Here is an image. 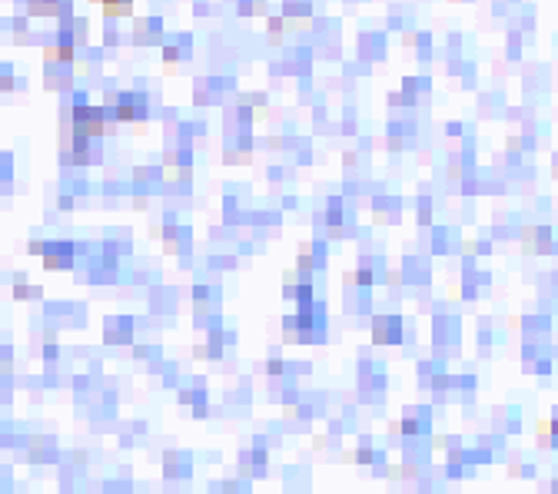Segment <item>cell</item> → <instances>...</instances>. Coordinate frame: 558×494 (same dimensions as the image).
Returning a JSON list of instances; mask_svg holds the SVG:
<instances>
[{
    "mask_svg": "<svg viewBox=\"0 0 558 494\" xmlns=\"http://www.w3.org/2000/svg\"><path fill=\"white\" fill-rule=\"evenodd\" d=\"M104 4H123V0H104Z\"/></svg>",
    "mask_w": 558,
    "mask_h": 494,
    "instance_id": "1",
    "label": "cell"
}]
</instances>
